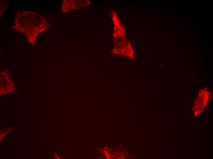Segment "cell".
Segmentation results:
<instances>
[{
  "mask_svg": "<svg viewBox=\"0 0 213 159\" xmlns=\"http://www.w3.org/2000/svg\"><path fill=\"white\" fill-rule=\"evenodd\" d=\"M210 95L209 91L207 89H204L199 91L193 105L194 115L197 116L204 110L208 102Z\"/></svg>",
  "mask_w": 213,
  "mask_h": 159,
  "instance_id": "1",
  "label": "cell"
}]
</instances>
